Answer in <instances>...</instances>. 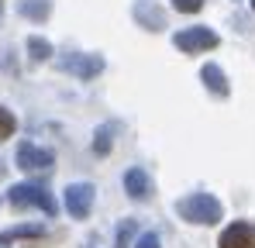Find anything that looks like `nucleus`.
I'll use <instances>...</instances> for the list:
<instances>
[{"instance_id":"obj_16","label":"nucleus","mask_w":255,"mask_h":248,"mask_svg":"<svg viewBox=\"0 0 255 248\" xmlns=\"http://www.w3.org/2000/svg\"><path fill=\"white\" fill-rule=\"evenodd\" d=\"M131 231H134V228H131V224H121V228H118V248H128V238H131Z\"/></svg>"},{"instance_id":"obj_7","label":"nucleus","mask_w":255,"mask_h":248,"mask_svg":"<svg viewBox=\"0 0 255 248\" xmlns=\"http://www.w3.org/2000/svg\"><path fill=\"white\" fill-rule=\"evenodd\" d=\"M52 162H55V155L45 152V148H38V145H21V148H17V165H21L24 172H31V169H48Z\"/></svg>"},{"instance_id":"obj_17","label":"nucleus","mask_w":255,"mask_h":248,"mask_svg":"<svg viewBox=\"0 0 255 248\" xmlns=\"http://www.w3.org/2000/svg\"><path fill=\"white\" fill-rule=\"evenodd\" d=\"M134 248H159V238H155V235H145V238H138Z\"/></svg>"},{"instance_id":"obj_14","label":"nucleus","mask_w":255,"mask_h":248,"mask_svg":"<svg viewBox=\"0 0 255 248\" xmlns=\"http://www.w3.org/2000/svg\"><path fill=\"white\" fill-rule=\"evenodd\" d=\"M14 127H17V121H14V114H10L7 107H0V141H7V138L14 134Z\"/></svg>"},{"instance_id":"obj_2","label":"nucleus","mask_w":255,"mask_h":248,"mask_svg":"<svg viewBox=\"0 0 255 248\" xmlns=\"http://www.w3.org/2000/svg\"><path fill=\"white\" fill-rule=\"evenodd\" d=\"M10 204L14 207H42L45 214H55V200H52V193L45 190V186H38V183H17V186H10Z\"/></svg>"},{"instance_id":"obj_11","label":"nucleus","mask_w":255,"mask_h":248,"mask_svg":"<svg viewBox=\"0 0 255 248\" xmlns=\"http://www.w3.org/2000/svg\"><path fill=\"white\" fill-rule=\"evenodd\" d=\"M21 14H24L28 21H48L52 0H21Z\"/></svg>"},{"instance_id":"obj_18","label":"nucleus","mask_w":255,"mask_h":248,"mask_svg":"<svg viewBox=\"0 0 255 248\" xmlns=\"http://www.w3.org/2000/svg\"><path fill=\"white\" fill-rule=\"evenodd\" d=\"M252 10H255V0H252Z\"/></svg>"},{"instance_id":"obj_8","label":"nucleus","mask_w":255,"mask_h":248,"mask_svg":"<svg viewBox=\"0 0 255 248\" xmlns=\"http://www.w3.org/2000/svg\"><path fill=\"white\" fill-rule=\"evenodd\" d=\"M134 17H138V24H145L148 31H159V28H166V14L159 10V3H152V0H141V3H134Z\"/></svg>"},{"instance_id":"obj_12","label":"nucleus","mask_w":255,"mask_h":248,"mask_svg":"<svg viewBox=\"0 0 255 248\" xmlns=\"http://www.w3.org/2000/svg\"><path fill=\"white\" fill-rule=\"evenodd\" d=\"M24 48H28V55H31L35 62H45V59L52 55V45H48V41H45V38H38V35H31Z\"/></svg>"},{"instance_id":"obj_6","label":"nucleus","mask_w":255,"mask_h":248,"mask_svg":"<svg viewBox=\"0 0 255 248\" xmlns=\"http://www.w3.org/2000/svg\"><path fill=\"white\" fill-rule=\"evenodd\" d=\"M221 248H255V224L238 221V224L224 228V235H221Z\"/></svg>"},{"instance_id":"obj_1","label":"nucleus","mask_w":255,"mask_h":248,"mask_svg":"<svg viewBox=\"0 0 255 248\" xmlns=\"http://www.w3.org/2000/svg\"><path fill=\"white\" fill-rule=\"evenodd\" d=\"M176 210H179V217L190 221V224H217V221L224 217L221 200L211 197V193H190V197H183V200L176 204Z\"/></svg>"},{"instance_id":"obj_15","label":"nucleus","mask_w":255,"mask_h":248,"mask_svg":"<svg viewBox=\"0 0 255 248\" xmlns=\"http://www.w3.org/2000/svg\"><path fill=\"white\" fill-rule=\"evenodd\" d=\"M172 7H176L179 14H197V10L204 7V0H172Z\"/></svg>"},{"instance_id":"obj_10","label":"nucleus","mask_w":255,"mask_h":248,"mask_svg":"<svg viewBox=\"0 0 255 248\" xmlns=\"http://www.w3.org/2000/svg\"><path fill=\"white\" fill-rule=\"evenodd\" d=\"M125 190H128V197L145 200V197H148V176H145L141 169H128L125 172Z\"/></svg>"},{"instance_id":"obj_13","label":"nucleus","mask_w":255,"mask_h":248,"mask_svg":"<svg viewBox=\"0 0 255 248\" xmlns=\"http://www.w3.org/2000/svg\"><path fill=\"white\" fill-rule=\"evenodd\" d=\"M111 145H114V138H111V127L104 124V127L97 131V141H93V152H97V155H107V152H111Z\"/></svg>"},{"instance_id":"obj_9","label":"nucleus","mask_w":255,"mask_h":248,"mask_svg":"<svg viewBox=\"0 0 255 248\" xmlns=\"http://www.w3.org/2000/svg\"><path fill=\"white\" fill-rule=\"evenodd\" d=\"M200 80H204V86L211 90L214 97H228V93H231V86H228V76H224V73H221L214 62H207V66L200 69Z\"/></svg>"},{"instance_id":"obj_4","label":"nucleus","mask_w":255,"mask_h":248,"mask_svg":"<svg viewBox=\"0 0 255 248\" xmlns=\"http://www.w3.org/2000/svg\"><path fill=\"white\" fill-rule=\"evenodd\" d=\"M59 69H66V73H73L80 80H93V76L104 73V59L100 55H76V52H69V55L59 59Z\"/></svg>"},{"instance_id":"obj_3","label":"nucleus","mask_w":255,"mask_h":248,"mask_svg":"<svg viewBox=\"0 0 255 248\" xmlns=\"http://www.w3.org/2000/svg\"><path fill=\"white\" fill-rule=\"evenodd\" d=\"M172 41H176L179 52H190V55L217 48V35H214L211 28H186V31H176V38H172Z\"/></svg>"},{"instance_id":"obj_5","label":"nucleus","mask_w":255,"mask_h":248,"mask_svg":"<svg viewBox=\"0 0 255 248\" xmlns=\"http://www.w3.org/2000/svg\"><path fill=\"white\" fill-rule=\"evenodd\" d=\"M93 193H97V190H93L90 183H73V186L66 190V210H69L76 221H83L86 214L93 210Z\"/></svg>"}]
</instances>
